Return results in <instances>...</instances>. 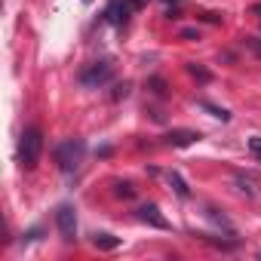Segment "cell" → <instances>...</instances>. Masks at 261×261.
<instances>
[{"instance_id": "8", "label": "cell", "mask_w": 261, "mask_h": 261, "mask_svg": "<svg viewBox=\"0 0 261 261\" xmlns=\"http://www.w3.org/2000/svg\"><path fill=\"white\" fill-rule=\"evenodd\" d=\"M169 185H172V188H175V194H178V197H181V200H188V197H191V188H188V185H185V178H181V175H178V172H169Z\"/></svg>"}, {"instance_id": "5", "label": "cell", "mask_w": 261, "mask_h": 261, "mask_svg": "<svg viewBox=\"0 0 261 261\" xmlns=\"http://www.w3.org/2000/svg\"><path fill=\"white\" fill-rule=\"evenodd\" d=\"M56 224H59V233H62L68 243L77 237V215H74L71 206H59V212H56Z\"/></svg>"}, {"instance_id": "14", "label": "cell", "mask_w": 261, "mask_h": 261, "mask_svg": "<svg viewBox=\"0 0 261 261\" xmlns=\"http://www.w3.org/2000/svg\"><path fill=\"white\" fill-rule=\"evenodd\" d=\"M126 95H129V83H120V86H114V92H111L114 101H120V98H126Z\"/></svg>"}, {"instance_id": "9", "label": "cell", "mask_w": 261, "mask_h": 261, "mask_svg": "<svg viewBox=\"0 0 261 261\" xmlns=\"http://www.w3.org/2000/svg\"><path fill=\"white\" fill-rule=\"evenodd\" d=\"M98 249H117L120 246V240L117 237H111V233H95V240H92Z\"/></svg>"}, {"instance_id": "3", "label": "cell", "mask_w": 261, "mask_h": 261, "mask_svg": "<svg viewBox=\"0 0 261 261\" xmlns=\"http://www.w3.org/2000/svg\"><path fill=\"white\" fill-rule=\"evenodd\" d=\"M111 77H114V65H111V62H92V65H86V68H80V74H77V80H80L86 89H98V86H105Z\"/></svg>"}, {"instance_id": "11", "label": "cell", "mask_w": 261, "mask_h": 261, "mask_svg": "<svg viewBox=\"0 0 261 261\" xmlns=\"http://www.w3.org/2000/svg\"><path fill=\"white\" fill-rule=\"evenodd\" d=\"M203 108H206V111H209V114H212V117H218V120H224V123H227V120H230V114H227V111H224V108H215V105H206V101H203Z\"/></svg>"}, {"instance_id": "10", "label": "cell", "mask_w": 261, "mask_h": 261, "mask_svg": "<svg viewBox=\"0 0 261 261\" xmlns=\"http://www.w3.org/2000/svg\"><path fill=\"white\" fill-rule=\"evenodd\" d=\"M114 194L123 197V200H133V197H136V188L129 185V181H117V185H114Z\"/></svg>"}, {"instance_id": "13", "label": "cell", "mask_w": 261, "mask_h": 261, "mask_svg": "<svg viewBox=\"0 0 261 261\" xmlns=\"http://www.w3.org/2000/svg\"><path fill=\"white\" fill-rule=\"evenodd\" d=\"M249 154H252L255 160H261V136H252V139H249Z\"/></svg>"}, {"instance_id": "4", "label": "cell", "mask_w": 261, "mask_h": 261, "mask_svg": "<svg viewBox=\"0 0 261 261\" xmlns=\"http://www.w3.org/2000/svg\"><path fill=\"white\" fill-rule=\"evenodd\" d=\"M139 7L133 4V0H111L108 4V10H105V16H108V22L111 25H126L129 22V16H133Z\"/></svg>"}, {"instance_id": "17", "label": "cell", "mask_w": 261, "mask_h": 261, "mask_svg": "<svg viewBox=\"0 0 261 261\" xmlns=\"http://www.w3.org/2000/svg\"><path fill=\"white\" fill-rule=\"evenodd\" d=\"M133 4H136V7H145V4H148V0H133Z\"/></svg>"}, {"instance_id": "18", "label": "cell", "mask_w": 261, "mask_h": 261, "mask_svg": "<svg viewBox=\"0 0 261 261\" xmlns=\"http://www.w3.org/2000/svg\"><path fill=\"white\" fill-rule=\"evenodd\" d=\"M86 4H89V0H86Z\"/></svg>"}, {"instance_id": "16", "label": "cell", "mask_w": 261, "mask_h": 261, "mask_svg": "<svg viewBox=\"0 0 261 261\" xmlns=\"http://www.w3.org/2000/svg\"><path fill=\"white\" fill-rule=\"evenodd\" d=\"M181 37L185 40H200V31L197 28H181Z\"/></svg>"}, {"instance_id": "1", "label": "cell", "mask_w": 261, "mask_h": 261, "mask_svg": "<svg viewBox=\"0 0 261 261\" xmlns=\"http://www.w3.org/2000/svg\"><path fill=\"white\" fill-rule=\"evenodd\" d=\"M40 151H43V136H40V129H37V126L25 129L22 139H19V163H22V169H34V166L40 163Z\"/></svg>"}, {"instance_id": "2", "label": "cell", "mask_w": 261, "mask_h": 261, "mask_svg": "<svg viewBox=\"0 0 261 261\" xmlns=\"http://www.w3.org/2000/svg\"><path fill=\"white\" fill-rule=\"evenodd\" d=\"M83 157H86L83 139H68V142H62V145L56 148V163H59L65 172H77L80 163H83Z\"/></svg>"}, {"instance_id": "15", "label": "cell", "mask_w": 261, "mask_h": 261, "mask_svg": "<svg viewBox=\"0 0 261 261\" xmlns=\"http://www.w3.org/2000/svg\"><path fill=\"white\" fill-rule=\"evenodd\" d=\"M188 71H191L197 80H209V71H206V68H200V65H188Z\"/></svg>"}, {"instance_id": "7", "label": "cell", "mask_w": 261, "mask_h": 261, "mask_svg": "<svg viewBox=\"0 0 261 261\" xmlns=\"http://www.w3.org/2000/svg\"><path fill=\"white\" fill-rule=\"evenodd\" d=\"M194 142H200V133H191V129H175V133L166 136V145H172V148H188Z\"/></svg>"}, {"instance_id": "6", "label": "cell", "mask_w": 261, "mask_h": 261, "mask_svg": "<svg viewBox=\"0 0 261 261\" xmlns=\"http://www.w3.org/2000/svg\"><path fill=\"white\" fill-rule=\"evenodd\" d=\"M139 218H142L145 224L157 227V230H169V221L160 215V209H157L154 203H145V206H139Z\"/></svg>"}, {"instance_id": "12", "label": "cell", "mask_w": 261, "mask_h": 261, "mask_svg": "<svg viewBox=\"0 0 261 261\" xmlns=\"http://www.w3.org/2000/svg\"><path fill=\"white\" fill-rule=\"evenodd\" d=\"M237 188H240L243 194H249V197L255 194V181H252V178H243V175H240V178H237Z\"/></svg>"}]
</instances>
